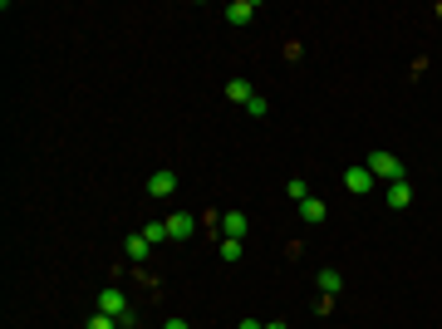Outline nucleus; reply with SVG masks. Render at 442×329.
<instances>
[{
	"mask_svg": "<svg viewBox=\"0 0 442 329\" xmlns=\"http://www.w3.org/2000/svg\"><path fill=\"white\" fill-rule=\"evenodd\" d=\"M364 167H369L374 177H383L388 187H393V182H403V162H398L393 152H383V148H378V152H369V162H364Z\"/></svg>",
	"mask_w": 442,
	"mask_h": 329,
	"instance_id": "nucleus-1",
	"label": "nucleus"
},
{
	"mask_svg": "<svg viewBox=\"0 0 442 329\" xmlns=\"http://www.w3.org/2000/svg\"><path fill=\"white\" fill-rule=\"evenodd\" d=\"M99 310L118 320V329H133V310H128V295L123 290H99Z\"/></svg>",
	"mask_w": 442,
	"mask_h": 329,
	"instance_id": "nucleus-2",
	"label": "nucleus"
},
{
	"mask_svg": "<svg viewBox=\"0 0 442 329\" xmlns=\"http://www.w3.org/2000/svg\"><path fill=\"white\" fill-rule=\"evenodd\" d=\"M344 192L349 197H369L374 192V172L369 167H344Z\"/></svg>",
	"mask_w": 442,
	"mask_h": 329,
	"instance_id": "nucleus-3",
	"label": "nucleus"
},
{
	"mask_svg": "<svg viewBox=\"0 0 442 329\" xmlns=\"http://www.w3.org/2000/svg\"><path fill=\"white\" fill-rule=\"evenodd\" d=\"M162 226H167V241H187V236L197 231V217H192V212H172Z\"/></svg>",
	"mask_w": 442,
	"mask_h": 329,
	"instance_id": "nucleus-4",
	"label": "nucleus"
},
{
	"mask_svg": "<svg viewBox=\"0 0 442 329\" xmlns=\"http://www.w3.org/2000/svg\"><path fill=\"white\" fill-rule=\"evenodd\" d=\"M256 10H261L256 0H231V5H226L221 15H226L231 25H251V20H256Z\"/></svg>",
	"mask_w": 442,
	"mask_h": 329,
	"instance_id": "nucleus-5",
	"label": "nucleus"
},
{
	"mask_svg": "<svg viewBox=\"0 0 442 329\" xmlns=\"http://www.w3.org/2000/svg\"><path fill=\"white\" fill-rule=\"evenodd\" d=\"M148 192H153V197H172V192H177V172H153V177H148Z\"/></svg>",
	"mask_w": 442,
	"mask_h": 329,
	"instance_id": "nucleus-6",
	"label": "nucleus"
},
{
	"mask_svg": "<svg viewBox=\"0 0 442 329\" xmlns=\"http://www.w3.org/2000/svg\"><path fill=\"white\" fill-rule=\"evenodd\" d=\"M221 236L246 241V212H226V217H221Z\"/></svg>",
	"mask_w": 442,
	"mask_h": 329,
	"instance_id": "nucleus-7",
	"label": "nucleus"
},
{
	"mask_svg": "<svg viewBox=\"0 0 442 329\" xmlns=\"http://www.w3.org/2000/svg\"><path fill=\"white\" fill-rule=\"evenodd\" d=\"M226 99H231V104H241V109H246V104H251V99H256V89H251V84H246V79H231V84H226Z\"/></svg>",
	"mask_w": 442,
	"mask_h": 329,
	"instance_id": "nucleus-8",
	"label": "nucleus"
},
{
	"mask_svg": "<svg viewBox=\"0 0 442 329\" xmlns=\"http://www.w3.org/2000/svg\"><path fill=\"white\" fill-rule=\"evenodd\" d=\"M388 207L408 212V207H413V187H408V182H393V187H388Z\"/></svg>",
	"mask_w": 442,
	"mask_h": 329,
	"instance_id": "nucleus-9",
	"label": "nucleus"
},
{
	"mask_svg": "<svg viewBox=\"0 0 442 329\" xmlns=\"http://www.w3.org/2000/svg\"><path fill=\"white\" fill-rule=\"evenodd\" d=\"M325 212H330V207H325L320 197H310V202H300V217L310 221V226H320V221H325Z\"/></svg>",
	"mask_w": 442,
	"mask_h": 329,
	"instance_id": "nucleus-10",
	"label": "nucleus"
},
{
	"mask_svg": "<svg viewBox=\"0 0 442 329\" xmlns=\"http://www.w3.org/2000/svg\"><path fill=\"white\" fill-rule=\"evenodd\" d=\"M285 197H290L295 207H300V202H310V187H305V177H290V182H285Z\"/></svg>",
	"mask_w": 442,
	"mask_h": 329,
	"instance_id": "nucleus-11",
	"label": "nucleus"
},
{
	"mask_svg": "<svg viewBox=\"0 0 442 329\" xmlns=\"http://www.w3.org/2000/svg\"><path fill=\"white\" fill-rule=\"evenodd\" d=\"M221 261H241V251H246V241H236V236H221Z\"/></svg>",
	"mask_w": 442,
	"mask_h": 329,
	"instance_id": "nucleus-12",
	"label": "nucleus"
},
{
	"mask_svg": "<svg viewBox=\"0 0 442 329\" xmlns=\"http://www.w3.org/2000/svg\"><path fill=\"white\" fill-rule=\"evenodd\" d=\"M148 251H153L148 236H133V241H128V261H148Z\"/></svg>",
	"mask_w": 442,
	"mask_h": 329,
	"instance_id": "nucleus-13",
	"label": "nucleus"
},
{
	"mask_svg": "<svg viewBox=\"0 0 442 329\" xmlns=\"http://www.w3.org/2000/svg\"><path fill=\"white\" fill-rule=\"evenodd\" d=\"M339 285H344V275H339V270H320V290H325V295H334Z\"/></svg>",
	"mask_w": 442,
	"mask_h": 329,
	"instance_id": "nucleus-14",
	"label": "nucleus"
},
{
	"mask_svg": "<svg viewBox=\"0 0 442 329\" xmlns=\"http://www.w3.org/2000/svg\"><path fill=\"white\" fill-rule=\"evenodd\" d=\"M143 236H148V246H162V241H167V226L153 221V226H143Z\"/></svg>",
	"mask_w": 442,
	"mask_h": 329,
	"instance_id": "nucleus-15",
	"label": "nucleus"
},
{
	"mask_svg": "<svg viewBox=\"0 0 442 329\" xmlns=\"http://www.w3.org/2000/svg\"><path fill=\"white\" fill-rule=\"evenodd\" d=\"M246 113H251V118H265V113H270V104H265V99H261V94H256V99H251V104H246Z\"/></svg>",
	"mask_w": 442,
	"mask_h": 329,
	"instance_id": "nucleus-16",
	"label": "nucleus"
},
{
	"mask_svg": "<svg viewBox=\"0 0 442 329\" xmlns=\"http://www.w3.org/2000/svg\"><path fill=\"white\" fill-rule=\"evenodd\" d=\"M89 329H118V320H113V315H104V310H99V315L89 320Z\"/></svg>",
	"mask_w": 442,
	"mask_h": 329,
	"instance_id": "nucleus-17",
	"label": "nucleus"
},
{
	"mask_svg": "<svg viewBox=\"0 0 442 329\" xmlns=\"http://www.w3.org/2000/svg\"><path fill=\"white\" fill-rule=\"evenodd\" d=\"M162 329H192V325H187V320H167Z\"/></svg>",
	"mask_w": 442,
	"mask_h": 329,
	"instance_id": "nucleus-18",
	"label": "nucleus"
},
{
	"mask_svg": "<svg viewBox=\"0 0 442 329\" xmlns=\"http://www.w3.org/2000/svg\"><path fill=\"white\" fill-rule=\"evenodd\" d=\"M236 329H265V325H256V320H241V325H236Z\"/></svg>",
	"mask_w": 442,
	"mask_h": 329,
	"instance_id": "nucleus-19",
	"label": "nucleus"
},
{
	"mask_svg": "<svg viewBox=\"0 0 442 329\" xmlns=\"http://www.w3.org/2000/svg\"><path fill=\"white\" fill-rule=\"evenodd\" d=\"M265 329H285V320H270V325H265Z\"/></svg>",
	"mask_w": 442,
	"mask_h": 329,
	"instance_id": "nucleus-20",
	"label": "nucleus"
}]
</instances>
